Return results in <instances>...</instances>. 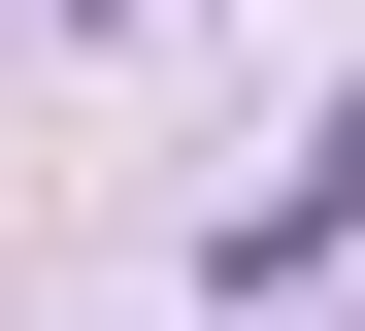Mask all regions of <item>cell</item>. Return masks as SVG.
I'll return each mask as SVG.
<instances>
[{"mask_svg": "<svg viewBox=\"0 0 365 331\" xmlns=\"http://www.w3.org/2000/svg\"><path fill=\"white\" fill-rule=\"evenodd\" d=\"M299 265H365V100H332V132H299V166H266V199H232V298H299Z\"/></svg>", "mask_w": 365, "mask_h": 331, "instance_id": "6da1fadb", "label": "cell"}]
</instances>
